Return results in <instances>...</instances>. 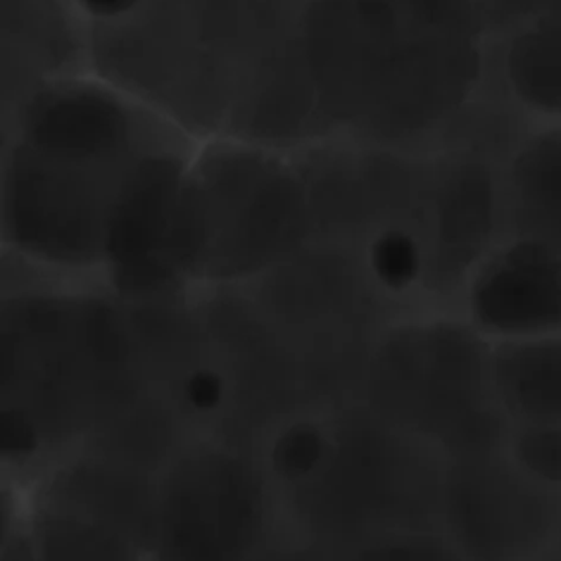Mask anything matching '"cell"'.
<instances>
[{
	"instance_id": "1",
	"label": "cell",
	"mask_w": 561,
	"mask_h": 561,
	"mask_svg": "<svg viewBox=\"0 0 561 561\" xmlns=\"http://www.w3.org/2000/svg\"><path fill=\"white\" fill-rule=\"evenodd\" d=\"M270 479L229 447L174 459L156 485L152 561H252L272 540Z\"/></svg>"
},
{
	"instance_id": "2",
	"label": "cell",
	"mask_w": 561,
	"mask_h": 561,
	"mask_svg": "<svg viewBox=\"0 0 561 561\" xmlns=\"http://www.w3.org/2000/svg\"><path fill=\"white\" fill-rule=\"evenodd\" d=\"M471 305L488 331L526 341L561 312L559 264L542 243H516L476 280Z\"/></svg>"
},
{
	"instance_id": "3",
	"label": "cell",
	"mask_w": 561,
	"mask_h": 561,
	"mask_svg": "<svg viewBox=\"0 0 561 561\" xmlns=\"http://www.w3.org/2000/svg\"><path fill=\"white\" fill-rule=\"evenodd\" d=\"M333 445L335 436L324 426L314 424V421H293L272 440L266 469H270L272 479L305 488L327 469Z\"/></svg>"
},
{
	"instance_id": "4",
	"label": "cell",
	"mask_w": 561,
	"mask_h": 561,
	"mask_svg": "<svg viewBox=\"0 0 561 561\" xmlns=\"http://www.w3.org/2000/svg\"><path fill=\"white\" fill-rule=\"evenodd\" d=\"M367 255L371 276L392 293L414 286L424 272V250L412 233L400 229H386L378 233Z\"/></svg>"
},
{
	"instance_id": "5",
	"label": "cell",
	"mask_w": 561,
	"mask_h": 561,
	"mask_svg": "<svg viewBox=\"0 0 561 561\" xmlns=\"http://www.w3.org/2000/svg\"><path fill=\"white\" fill-rule=\"evenodd\" d=\"M179 398L188 412L198 416H213L215 412L221 410V404L227 402L229 386L227 378L219 371L209 367H198L184 374L179 383Z\"/></svg>"
},
{
	"instance_id": "6",
	"label": "cell",
	"mask_w": 561,
	"mask_h": 561,
	"mask_svg": "<svg viewBox=\"0 0 561 561\" xmlns=\"http://www.w3.org/2000/svg\"><path fill=\"white\" fill-rule=\"evenodd\" d=\"M355 561H450L445 552H436V547L376 538L357 547Z\"/></svg>"
},
{
	"instance_id": "7",
	"label": "cell",
	"mask_w": 561,
	"mask_h": 561,
	"mask_svg": "<svg viewBox=\"0 0 561 561\" xmlns=\"http://www.w3.org/2000/svg\"><path fill=\"white\" fill-rule=\"evenodd\" d=\"M89 5V10H93L98 18H117L122 12L129 10L136 0H83Z\"/></svg>"
}]
</instances>
